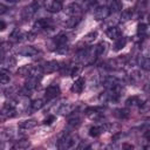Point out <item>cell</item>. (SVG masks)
<instances>
[{
    "label": "cell",
    "instance_id": "31",
    "mask_svg": "<svg viewBox=\"0 0 150 150\" xmlns=\"http://www.w3.org/2000/svg\"><path fill=\"white\" fill-rule=\"evenodd\" d=\"M55 42H56V46H60V45H67L68 42V38L66 34H61L59 35L56 39H55Z\"/></svg>",
    "mask_w": 150,
    "mask_h": 150
},
{
    "label": "cell",
    "instance_id": "32",
    "mask_svg": "<svg viewBox=\"0 0 150 150\" xmlns=\"http://www.w3.org/2000/svg\"><path fill=\"white\" fill-rule=\"evenodd\" d=\"M125 103H127V105H129V107H130V105L132 107V105H136V104H139V105L142 104V103L139 102V98H138L137 96H131V97H129Z\"/></svg>",
    "mask_w": 150,
    "mask_h": 150
},
{
    "label": "cell",
    "instance_id": "37",
    "mask_svg": "<svg viewBox=\"0 0 150 150\" xmlns=\"http://www.w3.org/2000/svg\"><path fill=\"white\" fill-rule=\"evenodd\" d=\"M7 28V23L4 20H0V32H4Z\"/></svg>",
    "mask_w": 150,
    "mask_h": 150
},
{
    "label": "cell",
    "instance_id": "22",
    "mask_svg": "<svg viewBox=\"0 0 150 150\" xmlns=\"http://www.w3.org/2000/svg\"><path fill=\"white\" fill-rule=\"evenodd\" d=\"M43 100H41V98H38V100H34L32 103H30V108H32V110H34V111H36V110H40L42 107H43Z\"/></svg>",
    "mask_w": 150,
    "mask_h": 150
},
{
    "label": "cell",
    "instance_id": "26",
    "mask_svg": "<svg viewBox=\"0 0 150 150\" xmlns=\"http://www.w3.org/2000/svg\"><path fill=\"white\" fill-rule=\"evenodd\" d=\"M107 49V43L105 42H100L96 47H95V53L96 55H102Z\"/></svg>",
    "mask_w": 150,
    "mask_h": 150
},
{
    "label": "cell",
    "instance_id": "21",
    "mask_svg": "<svg viewBox=\"0 0 150 150\" xmlns=\"http://www.w3.org/2000/svg\"><path fill=\"white\" fill-rule=\"evenodd\" d=\"M30 67L32 66H22V67H20L19 68V70H18V74L20 75V76H22V77H25V76H30Z\"/></svg>",
    "mask_w": 150,
    "mask_h": 150
},
{
    "label": "cell",
    "instance_id": "12",
    "mask_svg": "<svg viewBox=\"0 0 150 150\" xmlns=\"http://www.w3.org/2000/svg\"><path fill=\"white\" fill-rule=\"evenodd\" d=\"M107 36L110 39V40H116L121 36V30L118 27L116 26H111L107 29Z\"/></svg>",
    "mask_w": 150,
    "mask_h": 150
},
{
    "label": "cell",
    "instance_id": "24",
    "mask_svg": "<svg viewBox=\"0 0 150 150\" xmlns=\"http://www.w3.org/2000/svg\"><path fill=\"white\" fill-rule=\"evenodd\" d=\"M23 36H25L23 33H21L20 30L16 29V30H14V32L11 34V40L14 41V42H18V41H21Z\"/></svg>",
    "mask_w": 150,
    "mask_h": 150
},
{
    "label": "cell",
    "instance_id": "20",
    "mask_svg": "<svg viewBox=\"0 0 150 150\" xmlns=\"http://www.w3.org/2000/svg\"><path fill=\"white\" fill-rule=\"evenodd\" d=\"M109 11H111L114 13H117V12L122 11V2L120 0H111Z\"/></svg>",
    "mask_w": 150,
    "mask_h": 150
},
{
    "label": "cell",
    "instance_id": "2",
    "mask_svg": "<svg viewBox=\"0 0 150 150\" xmlns=\"http://www.w3.org/2000/svg\"><path fill=\"white\" fill-rule=\"evenodd\" d=\"M79 137L76 135H67L66 137H63L60 143H59V148L60 149H73L77 146L79 143Z\"/></svg>",
    "mask_w": 150,
    "mask_h": 150
},
{
    "label": "cell",
    "instance_id": "10",
    "mask_svg": "<svg viewBox=\"0 0 150 150\" xmlns=\"http://www.w3.org/2000/svg\"><path fill=\"white\" fill-rule=\"evenodd\" d=\"M59 94H60V88H59V86H56V84H52V86L47 87V89H46V97H47L48 100L56 97Z\"/></svg>",
    "mask_w": 150,
    "mask_h": 150
},
{
    "label": "cell",
    "instance_id": "29",
    "mask_svg": "<svg viewBox=\"0 0 150 150\" xmlns=\"http://www.w3.org/2000/svg\"><path fill=\"white\" fill-rule=\"evenodd\" d=\"M131 16H132V9L128 8V9H124V11L122 12L121 19H122L123 21H128V20H130V19H131Z\"/></svg>",
    "mask_w": 150,
    "mask_h": 150
},
{
    "label": "cell",
    "instance_id": "28",
    "mask_svg": "<svg viewBox=\"0 0 150 150\" xmlns=\"http://www.w3.org/2000/svg\"><path fill=\"white\" fill-rule=\"evenodd\" d=\"M9 74L7 71L0 70V84H6L9 82Z\"/></svg>",
    "mask_w": 150,
    "mask_h": 150
},
{
    "label": "cell",
    "instance_id": "36",
    "mask_svg": "<svg viewBox=\"0 0 150 150\" xmlns=\"http://www.w3.org/2000/svg\"><path fill=\"white\" fill-rule=\"evenodd\" d=\"M69 124L70 125H79L80 124V120L76 117V118H71V120H69Z\"/></svg>",
    "mask_w": 150,
    "mask_h": 150
},
{
    "label": "cell",
    "instance_id": "18",
    "mask_svg": "<svg viewBox=\"0 0 150 150\" xmlns=\"http://www.w3.org/2000/svg\"><path fill=\"white\" fill-rule=\"evenodd\" d=\"M137 62H138V66L142 69H144V70H149L150 69V60H149L148 56H139Z\"/></svg>",
    "mask_w": 150,
    "mask_h": 150
},
{
    "label": "cell",
    "instance_id": "41",
    "mask_svg": "<svg viewBox=\"0 0 150 150\" xmlns=\"http://www.w3.org/2000/svg\"><path fill=\"white\" fill-rule=\"evenodd\" d=\"M6 1H7V2H11V4H13V2H15L16 0H6Z\"/></svg>",
    "mask_w": 150,
    "mask_h": 150
},
{
    "label": "cell",
    "instance_id": "40",
    "mask_svg": "<svg viewBox=\"0 0 150 150\" xmlns=\"http://www.w3.org/2000/svg\"><path fill=\"white\" fill-rule=\"evenodd\" d=\"M5 54V48L2 47V46H0V59H1V56Z\"/></svg>",
    "mask_w": 150,
    "mask_h": 150
},
{
    "label": "cell",
    "instance_id": "4",
    "mask_svg": "<svg viewBox=\"0 0 150 150\" xmlns=\"http://www.w3.org/2000/svg\"><path fill=\"white\" fill-rule=\"evenodd\" d=\"M64 13L69 16H79L81 14V7L79 4H75V2L69 4L68 6H66Z\"/></svg>",
    "mask_w": 150,
    "mask_h": 150
},
{
    "label": "cell",
    "instance_id": "15",
    "mask_svg": "<svg viewBox=\"0 0 150 150\" xmlns=\"http://www.w3.org/2000/svg\"><path fill=\"white\" fill-rule=\"evenodd\" d=\"M49 26H52V23H50V21L48 19H39L38 21H35L33 28L34 29H46Z\"/></svg>",
    "mask_w": 150,
    "mask_h": 150
},
{
    "label": "cell",
    "instance_id": "7",
    "mask_svg": "<svg viewBox=\"0 0 150 150\" xmlns=\"http://www.w3.org/2000/svg\"><path fill=\"white\" fill-rule=\"evenodd\" d=\"M15 63H16V61L13 56H6L0 60V67L2 69H13Z\"/></svg>",
    "mask_w": 150,
    "mask_h": 150
},
{
    "label": "cell",
    "instance_id": "33",
    "mask_svg": "<svg viewBox=\"0 0 150 150\" xmlns=\"http://www.w3.org/2000/svg\"><path fill=\"white\" fill-rule=\"evenodd\" d=\"M87 115H88V117L91 118V120H97V118H100V116H101V114L97 112L96 109H88Z\"/></svg>",
    "mask_w": 150,
    "mask_h": 150
},
{
    "label": "cell",
    "instance_id": "5",
    "mask_svg": "<svg viewBox=\"0 0 150 150\" xmlns=\"http://www.w3.org/2000/svg\"><path fill=\"white\" fill-rule=\"evenodd\" d=\"M109 13H110V11H109L108 7H105V6H98L94 11V16L97 20H103V19H105L109 15Z\"/></svg>",
    "mask_w": 150,
    "mask_h": 150
},
{
    "label": "cell",
    "instance_id": "23",
    "mask_svg": "<svg viewBox=\"0 0 150 150\" xmlns=\"http://www.w3.org/2000/svg\"><path fill=\"white\" fill-rule=\"evenodd\" d=\"M146 33H148V26L145 23H139L137 26V34H138V36L144 38L146 35Z\"/></svg>",
    "mask_w": 150,
    "mask_h": 150
},
{
    "label": "cell",
    "instance_id": "17",
    "mask_svg": "<svg viewBox=\"0 0 150 150\" xmlns=\"http://www.w3.org/2000/svg\"><path fill=\"white\" fill-rule=\"evenodd\" d=\"M107 125H101V127H91L90 129H89V135L91 136V137H97V136H100L102 132H104L105 130H107Z\"/></svg>",
    "mask_w": 150,
    "mask_h": 150
},
{
    "label": "cell",
    "instance_id": "6",
    "mask_svg": "<svg viewBox=\"0 0 150 150\" xmlns=\"http://www.w3.org/2000/svg\"><path fill=\"white\" fill-rule=\"evenodd\" d=\"M102 84L103 87H105L107 89H112L115 88L116 86H118V80L115 77V76H111V75H108V76H104L103 80H102Z\"/></svg>",
    "mask_w": 150,
    "mask_h": 150
},
{
    "label": "cell",
    "instance_id": "34",
    "mask_svg": "<svg viewBox=\"0 0 150 150\" xmlns=\"http://www.w3.org/2000/svg\"><path fill=\"white\" fill-rule=\"evenodd\" d=\"M2 134H4V136H5L6 138H12V137H13V135H14V132H13V129H12V128H7V129H5Z\"/></svg>",
    "mask_w": 150,
    "mask_h": 150
},
{
    "label": "cell",
    "instance_id": "11",
    "mask_svg": "<svg viewBox=\"0 0 150 150\" xmlns=\"http://www.w3.org/2000/svg\"><path fill=\"white\" fill-rule=\"evenodd\" d=\"M38 87V77H29L26 83H25V87H23V90L26 93H30L32 90H34L35 88Z\"/></svg>",
    "mask_w": 150,
    "mask_h": 150
},
{
    "label": "cell",
    "instance_id": "27",
    "mask_svg": "<svg viewBox=\"0 0 150 150\" xmlns=\"http://www.w3.org/2000/svg\"><path fill=\"white\" fill-rule=\"evenodd\" d=\"M115 116H117L118 118L124 120V118H128L129 117V111L127 109H117L116 112H115Z\"/></svg>",
    "mask_w": 150,
    "mask_h": 150
},
{
    "label": "cell",
    "instance_id": "38",
    "mask_svg": "<svg viewBox=\"0 0 150 150\" xmlns=\"http://www.w3.org/2000/svg\"><path fill=\"white\" fill-rule=\"evenodd\" d=\"M54 120H55V117H54V116H49L48 118H46V120H45V122H43V123H45V124H52Z\"/></svg>",
    "mask_w": 150,
    "mask_h": 150
},
{
    "label": "cell",
    "instance_id": "8",
    "mask_svg": "<svg viewBox=\"0 0 150 150\" xmlns=\"http://www.w3.org/2000/svg\"><path fill=\"white\" fill-rule=\"evenodd\" d=\"M43 73H53L60 69V63L57 61H48L43 66H41Z\"/></svg>",
    "mask_w": 150,
    "mask_h": 150
},
{
    "label": "cell",
    "instance_id": "14",
    "mask_svg": "<svg viewBox=\"0 0 150 150\" xmlns=\"http://www.w3.org/2000/svg\"><path fill=\"white\" fill-rule=\"evenodd\" d=\"M22 56H28V57H32V56H35L39 52H38V49H35L34 47H30V46H28V47H23L20 52H19Z\"/></svg>",
    "mask_w": 150,
    "mask_h": 150
},
{
    "label": "cell",
    "instance_id": "9",
    "mask_svg": "<svg viewBox=\"0 0 150 150\" xmlns=\"http://www.w3.org/2000/svg\"><path fill=\"white\" fill-rule=\"evenodd\" d=\"M36 124H38V122L35 120H25V121H21L19 123V129L22 131H27V130L35 128Z\"/></svg>",
    "mask_w": 150,
    "mask_h": 150
},
{
    "label": "cell",
    "instance_id": "30",
    "mask_svg": "<svg viewBox=\"0 0 150 150\" xmlns=\"http://www.w3.org/2000/svg\"><path fill=\"white\" fill-rule=\"evenodd\" d=\"M96 38H97V32H90L84 36V41L88 43H91L96 40Z\"/></svg>",
    "mask_w": 150,
    "mask_h": 150
},
{
    "label": "cell",
    "instance_id": "1",
    "mask_svg": "<svg viewBox=\"0 0 150 150\" xmlns=\"http://www.w3.org/2000/svg\"><path fill=\"white\" fill-rule=\"evenodd\" d=\"M41 4H42V0H35V1H33L30 5L26 6V7L22 9V12H21L22 19H23V20H29V19L36 13V11L40 8Z\"/></svg>",
    "mask_w": 150,
    "mask_h": 150
},
{
    "label": "cell",
    "instance_id": "35",
    "mask_svg": "<svg viewBox=\"0 0 150 150\" xmlns=\"http://www.w3.org/2000/svg\"><path fill=\"white\" fill-rule=\"evenodd\" d=\"M80 71H81V67H80V66H75V67L71 69V71H70V76L75 77V76H77V75L80 74Z\"/></svg>",
    "mask_w": 150,
    "mask_h": 150
},
{
    "label": "cell",
    "instance_id": "25",
    "mask_svg": "<svg viewBox=\"0 0 150 150\" xmlns=\"http://www.w3.org/2000/svg\"><path fill=\"white\" fill-rule=\"evenodd\" d=\"M30 145V142L27 141V139H22V141H19L16 144H14V149H27L28 146Z\"/></svg>",
    "mask_w": 150,
    "mask_h": 150
},
{
    "label": "cell",
    "instance_id": "19",
    "mask_svg": "<svg viewBox=\"0 0 150 150\" xmlns=\"http://www.w3.org/2000/svg\"><path fill=\"white\" fill-rule=\"evenodd\" d=\"M115 41H116L115 45H114V49H115V50H121V49H123V48L125 47V45H127V39L123 38V36H120V38L116 39Z\"/></svg>",
    "mask_w": 150,
    "mask_h": 150
},
{
    "label": "cell",
    "instance_id": "16",
    "mask_svg": "<svg viewBox=\"0 0 150 150\" xmlns=\"http://www.w3.org/2000/svg\"><path fill=\"white\" fill-rule=\"evenodd\" d=\"M84 88V80L79 77L75 80V82L73 83L71 86V91H75V93H81Z\"/></svg>",
    "mask_w": 150,
    "mask_h": 150
},
{
    "label": "cell",
    "instance_id": "39",
    "mask_svg": "<svg viewBox=\"0 0 150 150\" xmlns=\"http://www.w3.org/2000/svg\"><path fill=\"white\" fill-rule=\"evenodd\" d=\"M6 12H7V7H6L5 5L0 4V15L4 14V13H6Z\"/></svg>",
    "mask_w": 150,
    "mask_h": 150
},
{
    "label": "cell",
    "instance_id": "3",
    "mask_svg": "<svg viewBox=\"0 0 150 150\" xmlns=\"http://www.w3.org/2000/svg\"><path fill=\"white\" fill-rule=\"evenodd\" d=\"M73 110H74V105L71 103H69V102H62L55 108V111L57 114H60V115H68Z\"/></svg>",
    "mask_w": 150,
    "mask_h": 150
},
{
    "label": "cell",
    "instance_id": "13",
    "mask_svg": "<svg viewBox=\"0 0 150 150\" xmlns=\"http://www.w3.org/2000/svg\"><path fill=\"white\" fill-rule=\"evenodd\" d=\"M62 9V4L60 0H54L47 6V11L50 13H59Z\"/></svg>",
    "mask_w": 150,
    "mask_h": 150
}]
</instances>
